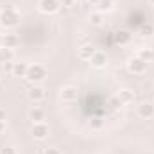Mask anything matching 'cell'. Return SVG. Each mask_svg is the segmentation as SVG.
<instances>
[{"label": "cell", "mask_w": 154, "mask_h": 154, "mask_svg": "<svg viewBox=\"0 0 154 154\" xmlns=\"http://www.w3.org/2000/svg\"><path fill=\"white\" fill-rule=\"evenodd\" d=\"M95 54V50H93V47H82L81 50H79V56L82 57V59H91V56Z\"/></svg>", "instance_id": "cell-10"}, {"label": "cell", "mask_w": 154, "mask_h": 154, "mask_svg": "<svg viewBox=\"0 0 154 154\" xmlns=\"http://www.w3.org/2000/svg\"><path fill=\"white\" fill-rule=\"evenodd\" d=\"M57 9H59V2H57V0H41V2H39V11H41V13L52 14V13H56Z\"/></svg>", "instance_id": "cell-3"}, {"label": "cell", "mask_w": 154, "mask_h": 154, "mask_svg": "<svg viewBox=\"0 0 154 154\" xmlns=\"http://www.w3.org/2000/svg\"><path fill=\"white\" fill-rule=\"evenodd\" d=\"M0 120H5V111L4 109H0Z\"/></svg>", "instance_id": "cell-19"}, {"label": "cell", "mask_w": 154, "mask_h": 154, "mask_svg": "<svg viewBox=\"0 0 154 154\" xmlns=\"http://www.w3.org/2000/svg\"><path fill=\"white\" fill-rule=\"evenodd\" d=\"M61 97L65 99V100H74L77 97V91L75 88H72V86H66L65 90H63V93H61Z\"/></svg>", "instance_id": "cell-8"}, {"label": "cell", "mask_w": 154, "mask_h": 154, "mask_svg": "<svg viewBox=\"0 0 154 154\" xmlns=\"http://www.w3.org/2000/svg\"><path fill=\"white\" fill-rule=\"evenodd\" d=\"M120 95H122L124 102H131V100H133V95H131L129 91H120Z\"/></svg>", "instance_id": "cell-15"}, {"label": "cell", "mask_w": 154, "mask_h": 154, "mask_svg": "<svg viewBox=\"0 0 154 154\" xmlns=\"http://www.w3.org/2000/svg\"><path fill=\"white\" fill-rule=\"evenodd\" d=\"M0 59H4L5 63H9V61L13 59V54L9 52V48H5V47H0Z\"/></svg>", "instance_id": "cell-12"}, {"label": "cell", "mask_w": 154, "mask_h": 154, "mask_svg": "<svg viewBox=\"0 0 154 154\" xmlns=\"http://www.w3.org/2000/svg\"><path fill=\"white\" fill-rule=\"evenodd\" d=\"M29 118L36 124V122H43V118H45V113H43V109L38 108V106H32L31 109H29Z\"/></svg>", "instance_id": "cell-7"}, {"label": "cell", "mask_w": 154, "mask_h": 154, "mask_svg": "<svg viewBox=\"0 0 154 154\" xmlns=\"http://www.w3.org/2000/svg\"><path fill=\"white\" fill-rule=\"evenodd\" d=\"M90 61H91L95 66H102L106 59H104V54H102V52H95V54L91 56V59H90Z\"/></svg>", "instance_id": "cell-11"}, {"label": "cell", "mask_w": 154, "mask_h": 154, "mask_svg": "<svg viewBox=\"0 0 154 154\" xmlns=\"http://www.w3.org/2000/svg\"><path fill=\"white\" fill-rule=\"evenodd\" d=\"M47 134H48V125H47L45 122H36V124L32 125V136H34V138L43 140V138H47Z\"/></svg>", "instance_id": "cell-2"}, {"label": "cell", "mask_w": 154, "mask_h": 154, "mask_svg": "<svg viewBox=\"0 0 154 154\" xmlns=\"http://www.w3.org/2000/svg\"><path fill=\"white\" fill-rule=\"evenodd\" d=\"M45 74H47V72H45L43 66L34 65V66H29V68H27V75L25 77H27L29 81H41V79L45 77Z\"/></svg>", "instance_id": "cell-1"}, {"label": "cell", "mask_w": 154, "mask_h": 154, "mask_svg": "<svg viewBox=\"0 0 154 154\" xmlns=\"http://www.w3.org/2000/svg\"><path fill=\"white\" fill-rule=\"evenodd\" d=\"M93 23H100V14H93Z\"/></svg>", "instance_id": "cell-18"}, {"label": "cell", "mask_w": 154, "mask_h": 154, "mask_svg": "<svg viewBox=\"0 0 154 154\" xmlns=\"http://www.w3.org/2000/svg\"><path fill=\"white\" fill-rule=\"evenodd\" d=\"M11 14H14V9H7V11H4V13L0 14V23H2V25H14L18 16L13 18Z\"/></svg>", "instance_id": "cell-4"}, {"label": "cell", "mask_w": 154, "mask_h": 154, "mask_svg": "<svg viewBox=\"0 0 154 154\" xmlns=\"http://www.w3.org/2000/svg\"><path fill=\"white\" fill-rule=\"evenodd\" d=\"M27 68H29V66H25V65H14V66H13V72H14V74H25V75H27Z\"/></svg>", "instance_id": "cell-13"}, {"label": "cell", "mask_w": 154, "mask_h": 154, "mask_svg": "<svg viewBox=\"0 0 154 154\" xmlns=\"http://www.w3.org/2000/svg\"><path fill=\"white\" fill-rule=\"evenodd\" d=\"M111 0H99V5H100V11H104V9H111Z\"/></svg>", "instance_id": "cell-14"}, {"label": "cell", "mask_w": 154, "mask_h": 154, "mask_svg": "<svg viewBox=\"0 0 154 154\" xmlns=\"http://www.w3.org/2000/svg\"><path fill=\"white\" fill-rule=\"evenodd\" d=\"M4 122H5V120H0V131H2V127H4Z\"/></svg>", "instance_id": "cell-20"}, {"label": "cell", "mask_w": 154, "mask_h": 154, "mask_svg": "<svg viewBox=\"0 0 154 154\" xmlns=\"http://www.w3.org/2000/svg\"><path fill=\"white\" fill-rule=\"evenodd\" d=\"M45 154H59V151H57V149H54V147H50V149H47V151H45Z\"/></svg>", "instance_id": "cell-16"}, {"label": "cell", "mask_w": 154, "mask_h": 154, "mask_svg": "<svg viewBox=\"0 0 154 154\" xmlns=\"http://www.w3.org/2000/svg\"><path fill=\"white\" fill-rule=\"evenodd\" d=\"M145 68H147V63L142 61V59H133V61L129 63V70L134 72V74H143Z\"/></svg>", "instance_id": "cell-5"}, {"label": "cell", "mask_w": 154, "mask_h": 154, "mask_svg": "<svg viewBox=\"0 0 154 154\" xmlns=\"http://www.w3.org/2000/svg\"><path fill=\"white\" fill-rule=\"evenodd\" d=\"M29 97H31V100H41L43 97H45V93H43V90L41 88H32L31 91H29Z\"/></svg>", "instance_id": "cell-9"}, {"label": "cell", "mask_w": 154, "mask_h": 154, "mask_svg": "<svg viewBox=\"0 0 154 154\" xmlns=\"http://www.w3.org/2000/svg\"><path fill=\"white\" fill-rule=\"evenodd\" d=\"M2 154H14V149H13V147H5V151Z\"/></svg>", "instance_id": "cell-17"}, {"label": "cell", "mask_w": 154, "mask_h": 154, "mask_svg": "<svg viewBox=\"0 0 154 154\" xmlns=\"http://www.w3.org/2000/svg\"><path fill=\"white\" fill-rule=\"evenodd\" d=\"M138 115L142 118H151L154 115V104H149V102H143L140 108H138Z\"/></svg>", "instance_id": "cell-6"}]
</instances>
